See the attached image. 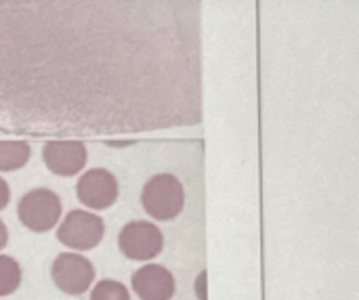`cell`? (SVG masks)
I'll return each instance as SVG.
<instances>
[{
    "label": "cell",
    "instance_id": "4",
    "mask_svg": "<svg viewBox=\"0 0 359 300\" xmlns=\"http://www.w3.org/2000/svg\"><path fill=\"white\" fill-rule=\"evenodd\" d=\"M105 233L103 219L86 210H72L57 229V240L74 250H93L101 244Z\"/></svg>",
    "mask_w": 359,
    "mask_h": 300
},
{
    "label": "cell",
    "instance_id": "6",
    "mask_svg": "<svg viewBox=\"0 0 359 300\" xmlns=\"http://www.w3.org/2000/svg\"><path fill=\"white\" fill-rule=\"evenodd\" d=\"M50 278L61 292H65L69 296H80L95 282V267L82 254L63 252L53 261Z\"/></svg>",
    "mask_w": 359,
    "mask_h": 300
},
{
    "label": "cell",
    "instance_id": "12",
    "mask_svg": "<svg viewBox=\"0 0 359 300\" xmlns=\"http://www.w3.org/2000/svg\"><path fill=\"white\" fill-rule=\"evenodd\" d=\"M90 300H130V294L124 288V284L116 280H103L95 284L90 292Z\"/></svg>",
    "mask_w": 359,
    "mask_h": 300
},
{
    "label": "cell",
    "instance_id": "14",
    "mask_svg": "<svg viewBox=\"0 0 359 300\" xmlns=\"http://www.w3.org/2000/svg\"><path fill=\"white\" fill-rule=\"evenodd\" d=\"M204 284H206V271H202L198 275V282H196V292H198V299L200 300H208L206 299V292H204Z\"/></svg>",
    "mask_w": 359,
    "mask_h": 300
},
{
    "label": "cell",
    "instance_id": "7",
    "mask_svg": "<svg viewBox=\"0 0 359 300\" xmlns=\"http://www.w3.org/2000/svg\"><path fill=\"white\" fill-rule=\"evenodd\" d=\"M120 187L116 177L105 168H90L84 172L76 185L78 200L93 210H105L118 200Z\"/></svg>",
    "mask_w": 359,
    "mask_h": 300
},
{
    "label": "cell",
    "instance_id": "2",
    "mask_svg": "<svg viewBox=\"0 0 359 300\" xmlns=\"http://www.w3.org/2000/svg\"><path fill=\"white\" fill-rule=\"evenodd\" d=\"M143 210L156 221H172L183 212L185 189L175 175L162 172L151 177L141 191Z\"/></svg>",
    "mask_w": 359,
    "mask_h": 300
},
{
    "label": "cell",
    "instance_id": "3",
    "mask_svg": "<svg viewBox=\"0 0 359 300\" xmlns=\"http://www.w3.org/2000/svg\"><path fill=\"white\" fill-rule=\"evenodd\" d=\"M17 217L21 225L34 233L50 231L61 219V200L50 189H44V187L32 189L19 200Z\"/></svg>",
    "mask_w": 359,
    "mask_h": 300
},
{
    "label": "cell",
    "instance_id": "11",
    "mask_svg": "<svg viewBox=\"0 0 359 300\" xmlns=\"http://www.w3.org/2000/svg\"><path fill=\"white\" fill-rule=\"evenodd\" d=\"M21 286V267L13 257L0 254V296L13 294Z\"/></svg>",
    "mask_w": 359,
    "mask_h": 300
},
{
    "label": "cell",
    "instance_id": "1",
    "mask_svg": "<svg viewBox=\"0 0 359 300\" xmlns=\"http://www.w3.org/2000/svg\"><path fill=\"white\" fill-rule=\"evenodd\" d=\"M198 2L0 0V128L122 135L202 120Z\"/></svg>",
    "mask_w": 359,
    "mask_h": 300
},
{
    "label": "cell",
    "instance_id": "15",
    "mask_svg": "<svg viewBox=\"0 0 359 300\" xmlns=\"http://www.w3.org/2000/svg\"><path fill=\"white\" fill-rule=\"evenodd\" d=\"M6 242H8V229H6V225L2 223V219H0V250L6 246Z\"/></svg>",
    "mask_w": 359,
    "mask_h": 300
},
{
    "label": "cell",
    "instance_id": "10",
    "mask_svg": "<svg viewBox=\"0 0 359 300\" xmlns=\"http://www.w3.org/2000/svg\"><path fill=\"white\" fill-rule=\"evenodd\" d=\"M32 147L25 141H0V172H13L29 162Z\"/></svg>",
    "mask_w": 359,
    "mask_h": 300
},
{
    "label": "cell",
    "instance_id": "5",
    "mask_svg": "<svg viewBox=\"0 0 359 300\" xmlns=\"http://www.w3.org/2000/svg\"><path fill=\"white\" fill-rule=\"evenodd\" d=\"M120 252L130 261H151L164 248V236L158 225L147 221H130L118 236Z\"/></svg>",
    "mask_w": 359,
    "mask_h": 300
},
{
    "label": "cell",
    "instance_id": "9",
    "mask_svg": "<svg viewBox=\"0 0 359 300\" xmlns=\"http://www.w3.org/2000/svg\"><path fill=\"white\" fill-rule=\"evenodd\" d=\"M133 290L141 300H170L177 292V284L166 267L143 265L133 275Z\"/></svg>",
    "mask_w": 359,
    "mask_h": 300
},
{
    "label": "cell",
    "instance_id": "13",
    "mask_svg": "<svg viewBox=\"0 0 359 300\" xmlns=\"http://www.w3.org/2000/svg\"><path fill=\"white\" fill-rule=\"evenodd\" d=\"M11 202V189L4 179H0V210H4Z\"/></svg>",
    "mask_w": 359,
    "mask_h": 300
},
{
    "label": "cell",
    "instance_id": "8",
    "mask_svg": "<svg viewBox=\"0 0 359 300\" xmlns=\"http://www.w3.org/2000/svg\"><path fill=\"white\" fill-rule=\"evenodd\" d=\"M86 145L74 139L48 141L42 147V160L46 168L57 177H74L86 166Z\"/></svg>",
    "mask_w": 359,
    "mask_h": 300
}]
</instances>
